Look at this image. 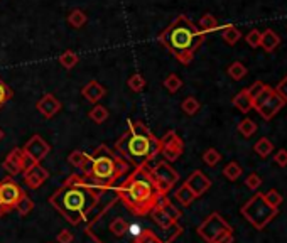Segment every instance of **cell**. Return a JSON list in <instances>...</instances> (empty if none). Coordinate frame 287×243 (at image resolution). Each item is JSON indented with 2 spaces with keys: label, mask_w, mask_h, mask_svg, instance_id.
Returning <instances> with one entry per match:
<instances>
[{
  "label": "cell",
  "mask_w": 287,
  "mask_h": 243,
  "mask_svg": "<svg viewBox=\"0 0 287 243\" xmlns=\"http://www.w3.org/2000/svg\"><path fill=\"white\" fill-rule=\"evenodd\" d=\"M281 44V36L277 34L274 29H265L262 32V39H260V48H262L265 53H274Z\"/></svg>",
  "instance_id": "18"
},
{
  "label": "cell",
  "mask_w": 287,
  "mask_h": 243,
  "mask_svg": "<svg viewBox=\"0 0 287 243\" xmlns=\"http://www.w3.org/2000/svg\"><path fill=\"white\" fill-rule=\"evenodd\" d=\"M272 93H274V88H272V86H267V88H265L264 91L260 93V95L254 100V108H259L260 105H264L265 101H267L269 98H271Z\"/></svg>",
  "instance_id": "43"
},
{
  "label": "cell",
  "mask_w": 287,
  "mask_h": 243,
  "mask_svg": "<svg viewBox=\"0 0 287 243\" xmlns=\"http://www.w3.org/2000/svg\"><path fill=\"white\" fill-rule=\"evenodd\" d=\"M242 215L245 216V220L255 230H264L277 215H279V210L272 208L271 204L265 201L262 193H257L254 198H250L242 206Z\"/></svg>",
  "instance_id": "6"
},
{
  "label": "cell",
  "mask_w": 287,
  "mask_h": 243,
  "mask_svg": "<svg viewBox=\"0 0 287 243\" xmlns=\"http://www.w3.org/2000/svg\"><path fill=\"white\" fill-rule=\"evenodd\" d=\"M199 108H201V103H199L198 100H196L194 96H188V98H184V100L181 101V110L186 115H190V117H192V115L198 113Z\"/></svg>",
  "instance_id": "34"
},
{
  "label": "cell",
  "mask_w": 287,
  "mask_h": 243,
  "mask_svg": "<svg viewBox=\"0 0 287 243\" xmlns=\"http://www.w3.org/2000/svg\"><path fill=\"white\" fill-rule=\"evenodd\" d=\"M184 184L194 193L196 198H199V196H203L209 187H211V179H209L203 170L198 169V170H192L190 176H188V179L184 181Z\"/></svg>",
  "instance_id": "14"
},
{
  "label": "cell",
  "mask_w": 287,
  "mask_h": 243,
  "mask_svg": "<svg viewBox=\"0 0 287 243\" xmlns=\"http://www.w3.org/2000/svg\"><path fill=\"white\" fill-rule=\"evenodd\" d=\"M284 106H286V101L282 100V98L276 93V89H274L271 98H269L264 105H260L259 108H255V110L259 112V115L264 118V120H272V118L276 117V115L279 113Z\"/></svg>",
  "instance_id": "16"
},
{
  "label": "cell",
  "mask_w": 287,
  "mask_h": 243,
  "mask_svg": "<svg viewBox=\"0 0 287 243\" xmlns=\"http://www.w3.org/2000/svg\"><path fill=\"white\" fill-rule=\"evenodd\" d=\"M198 29H199L201 32L204 34V36H206V34H209V32L220 31V29H221V25L218 24L216 17L213 15V14H204V15L199 19V22H198Z\"/></svg>",
  "instance_id": "24"
},
{
  "label": "cell",
  "mask_w": 287,
  "mask_h": 243,
  "mask_svg": "<svg viewBox=\"0 0 287 243\" xmlns=\"http://www.w3.org/2000/svg\"><path fill=\"white\" fill-rule=\"evenodd\" d=\"M225 232H233V228H231L228 221L216 211L211 213L198 227V235L206 243H213L218 237L223 235Z\"/></svg>",
  "instance_id": "8"
},
{
  "label": "cell",
  "mask_w": 287,
  "mask_h": 243,
  "mask_svg": "<svg viewBox=\"0 0 287 243\" xmlns=\"http://www.w3.org/2000/svg\"><path fill=\"white\" fill-rule=\"evenodd\" d=\"M254 151L257 152V156H260L262 159H267L269 156L274 152V144H272V140L271 139H267V137H262V139H259L255 142V146H254Z\"/></svg>",
  "instance_id": "26"
},
{
  "label": "cell",
  "mask_w": 287,
  "mask_h": 243,
  "mask_svg": "<svg viewBox=\"0 0 287 243\" xmlns=\"http://www.w3.org/2000/svg\"><path fill=\"white\" fill-rule=\"evenodd\" d=\"M237 129L240 132V135H243L245 139H248V137H252V135L255 134L259 127H257V123L252 120V118H243V120H240Z\"/></svg>",
  "instance_id": "33"
},
{
  "label": "cell",
  "mask_w": 287,
  "mask_h": 243,
  "mask_svg": "<svg viewBox=\"0 0 287 243\" xmlns=\"http://www.w3.org/2000/svg\"><path fill=\"white\" fill-rule=\"evenodd\" d=\"M156 206L159 208V210L164 211L171 220L176 221V223L181 220L183 213L178 210V206H174V203H171V199L168 198V196H162V198H159V201H157Z\"/></svg>",
  "instance_id": "22"
},
{
  "label": "cell",
  "mask_w": 287,
  "mask_h": 243,
  "mask_svg": "<svg viewBox=\"0 0 287 243\" xmlns=\"http://www.w3.org/2000/svg\"><path fill=\"white\" fill-rule=\"evenodd\" d=\"M220 161H221V154L216 151L215 147H209L203 152V162L206 165H209V167H215Z\"/></svg>",
  "instance_id": "36"
},
{
  "label": "cell",
  "mask_w": 287,
  "mask_h": 243,
  "mask_svg": "<svg viewBox=\"0 0 287 243\" xmlns=\"http://www.w3.org/2000/svg\"><path fill=\"white\" fill-rule=\"evenodd\" d=\"M174 199L179 204H183V206H191V204L194 203L196 196L186 184H183L174 191Z\"/></svg>",
  "instance_id": "25"
},
{
  "label": "cell",
  "mask_w": 287,
  "mask_h": 243,
  "mask_svg": "<svg viewBox=\"0 0 287 243\" xmlns=\"http://www.w3.org/2000/svg\"><path fill=\"white\" fill-rule=\"evenodd\" d=\"M151 170V177H152V182L156 186L157 193L162 196H168L171 193V189H174V186L178 184L179 181V174L169 162L166 161H161V162H156L152 167H149Z\"/></svg>",
  "instance_id": "7"
},
{
  "label": "cell",
  "mask_w": 287,
  "mask_h": 243,
  "mask_svg": "<svg viewBox=\"0 0 287 243\" xmlns=\"http://www.w3.org/2000/svg\"><path fill=\"white\" fill-rule=\"evenodd\" d=\"M221 39L225 41V44L235 46L240 39H242V31L233 24L221 25Z\"/></svg>",
  "instance_id": "23"
},
{
  "label": "cell",
  "mask_w": 287,
  "mask_h": 243,
  "mask_svg": "<svg viewBox=\"0 0 287 243\" xmlns=\"http://www.w3.org/2000/svg\"><path fill=\"white\" fill-rule=\"evenodd\" d=\"M7 215V211L5 210H3V208L2 206H0V218H2V216H5Z\"/></svg>",
  "instance_id": "48"
},
{
  "label": "cell",
  "mask_w": 287,
  "mask_h": 243,
  "mask_svg": "<svg viewBox=\"0 0 287 243\" xmlns=\"http://www.w3.org/2000/svg\"><path fill=\"white\" fill-rule=\"evenodd\" d=\"M226 73H228V76L233 81H240V80H243L247 76L248 70L242 61H233L228 68H226Z\"/></svg>",
  "instance_id": "27"
},
{
  "label": "cell",
  "mask_w": 287,
  "mask_h": 243,
  "mask_svg": "<svg viewBox=\"0 0 287 243\" xmlns=\"http://www.w3.org/2000/svg\"><path fill=\"white\" fill-rule=\"evenodd\" d=\"M151 215V218H152V221L154 223L157 225L159 228H162V230H171V228H178V223H176L174 220H171L168 215H166L164 211L162 210H159V208H154V210L149 213Z\"/></svg>",
  "instance_id": "21"
},
{
  "label": "cell",
  "mask_w": 287,
  "mask_h": 243,
  "mask_svg": "<svg viewBox=\"0 0 287 243\" xmlns=\"http://www.w3.org/2000/svg\"><path fill=\"white\" fill-rule=\"evenodd\" d=\"M243 174L242 165L238 164L237 161H231L223 167V176L228 179V181H237V179Z\"/></svg>",
  "instance_id": "32"
},
{
  "label": "cell",
  "mask_w": 287,
  "mask_h": 243,
  "mask_svg": "<svg viewBox=\"0 0 287 243\" xmlns=\"http://www.w3.org/2000/svg\"><path fill=\"white\" fill-rule=\"evenodd\" d=\"M264 198H265V201L271 204L272 208H276V210H279V206L282 204V196L279 194V191H276V189H271L269 193H265Z\"/></svg>",
  "instance_id": "39"
},
{
  "label": "cell",
  "mask_w": 287,
  "mask_h": 243,
  "mask_svg": "<svg viewBox=\"0 0 287 243\" xmlns=\"http://www.w3.org/2000/svg\"><path fill=\"white\" fill-rule=\"evenodd\" d=\"M105 93H106V89L103 88V84H100L96 80L88 81V83L81 88V95H83L90 103H93V105H96L98 101L105 96Z\"/></svg>",
  "instance_id": "17"
},
{
  "label": "cell",
  "mask_w": 287,
  "mask_h": 243,
  "mask_svg": "<svg viewBox=\"0 0 287 243\" xmlns=\"http://www.w3.org/2000/svg\"><path fill=\"white\" fill-rule=\"evenodd\" d=\"M3 137H5V134H3V130L0 129V142H2V140H3Z\"/></svg>",
  "instance_id": "49"
},
{
  "label": "cell",
  "mask_w": 287,
  "mask_h": 243,
  "mask_svg": "<svg viewBox=\"0 0 287 243\" xmlns=\"http://www.w3.org/2000/svg\"><path fill=\"white\" fill-rule=\"evenodd\" d=\"M260 39H262V32H260L259 29H252V31L247 32V36H245L247 44L250 46L252 49L260 48Z\"/></svg>",
  "instance_id": "38"
},
{
  "label": "cell",
  "mask_w": 287,
  "mask_h": 243,
  "mask_svg": "<svg viewBox=\"0 0 287 243\" xmlns=\"http://www.w3.org/2000/svg\"><path fill=\"white\" fill-rule=\"evenodd\" d=\"M127 84H128V88H130L132 91L139 93V91H142V89L145 88V80H144V76L140 75V73H134V75L130 76V78H128Z\"/></svg>",
  "instance_id": "37"
},
{
  "label": "cell",
  "mask_w": 287,
  "mask_h": 243,
  "mask_svg": "<svg viewBox=\"0 0 287 243\" xmlns=\"http://www.w3.org/2000/svg\"><path fill=\"white\" fill-rule=\"evenodd\" d=\"M14 210L19 213L20 216H27L29 213H31L34 210V201H32V198H29V194L27 193H24L22 194V198L17 201L15 204V208Z\"/></svg>",
  "instance_id": "30"
},
{
  "label": "cell",
  "mask_w": 287,
  "mask_h": 243,
  "mask_svg": "<svg viewBox=\"0 0 287 243\" xmlns=\"http://www.w3.org/2000/svg\"><path fill=\"white\" fill-rule=\"evenodd\" d=\"M58 61H59V65L64 68V70H73V68L78 65L80 58H78V54H76L75 51L68 49V51H64L61 56L58 58Z\"/></svg>",
  "instance_id": "29"
},
{
  "label": "cell",
  "mask_w": 287,
  "mask_h": 243,
  "mask_svg": "<svg viewBox=\"0 0 287 243\" xmlns=\"http://www.w3.org/2000/svg\"><path fill=\"white\" fill-rule=\"evenodd\" d=\"M108 110H106V106H103V105H95L93 106L92 110L88 112V118L92 122H95V123H103L106 118H108Z\"/></svg>",
  "instance_id": "31"
},
{
  "label": "cell",
  "mask_w": 287,
  "mask_h": 243,
  "mask_svg": "<svg viewBox=\"0 0 287 243\" xmlns=\"http://www.w3.org/2000/svg\"><path fill=\"white\" fill-rule=\"evenodd\" d=\"M162 86L168 89L169 93H176V91H179V89L183 88V80L179 78L176 73H171V75L166 76L164 81H162Z\"/></svg>",
  "instance_id": "35"
},
{
  "label": "cell",
  "mask_w": 287,
  "mask_h": 243,
  "mask_svg": "<svg viewBox=\"0 0 287 243\" xmlns=\"http://www.w3.org/2000/svg\"><path fill=\"white\" fill-rule=\"evenodd\" d=\"M56 240L58 243H73L75 242V235H73L70 230H61V232L58 233Z\"/></svg>",
  "instance_id": "46"
},
{
  "label": "cell",
  "mask_w": 287,
  "mask_h": 243,
  "mask_svg": "<svg viewBox=\"0 0 287 243\" xmlns=\"http://www.w3.org/2000/svg\"><path fill=\"white\" fill-rule=\"evenodd\" d=\"M10 98H12V89L7 86L5 81L0 78V108H2Z\"/></svg>",
  "instance_id": "40"
},
{
  "label": "cell",
  "mask_w": 287,
  "mask_h": 243,
  "mask_svg": "<svg viewBox=\"0 0 287 243\" xmlns=\"http://www.w3.org/2000/svg\"><path fill=\"white\" fill-rule=\"evenodd\" d=\"M274 89H276L277 95H279L282 100H284L286 103H287V76H284V78L279 81V84H277V86L274 88Z\"/></svg>",
  "instance_id": "44"
},
{
  "label": "cell",
  "mask_w": 287,
  "mask_h": 243,
  "mask_svg": "<svg viewBox=\"0 0 287 243\" xmlns=\"http://www.w3.org/2000/svg\"><path fill=\"white\" fill-rule=\"evenodd\" d=\"M22 151H24L25 157H27L31 164H39V162H42V161L46 159V157L49 156L51 146L41 137V135L36 134V135H32V137L24 144Z\"/></svg>",
  "instance_id": "11"
},
{
  "label": "cell",
  "mask_w": 287,
  "mask_h": 243,
  "mask_svg": "<svg viewBox=\"0 0 287 243\" xmlns=\"http://www.w3.org/2000/svg\"><path fill=\"white\" fill-rule=\"evenodd\" d=\"M231 103L237 110H240L242 113H248L250 110H254V101H252L250 95H248L247 88L240 89L237 95L233 96V100H231Z\"/></svg>",
  "instance_id": "19"
},
{
  "label": "cell",
  "mask_w": 287,
  "mask_h": 243,
  "mask_svg": "<svg viewBox=\"0 0 287 243\" xmlns=\"http://www.w3.org/2000/svg\"><path fill=\"white\" fill-rule=\"evenodd\" d=\"M112 189L117 194L118 201L134 216H147L161 198L152 182L149 165L135 167L122 184L113 186Z\"/></svg>",
  "instance_id": "3"
},
{
  "label": "cell",
  "mask_w": 287,
  "mask_h": 243,
  "mask_svg": "<svg viewBox=\"0 0 287 243\" xmlns=\"http://www.w3.org/2000/svg\"><path fill=\"white\" fill-rule=\"evenodd\" d=\"M269 86V84H265L264 83V81H255V83L254 84H252V86H248L247 88V91H248V95H250V98H252V101H254L255 100V98L257 96H259L260 95V93H262L264 91V89L265 88H267Z\"/></svg>",
  "instance_id": "41"
},
{
  "label": "cell",
  "mask_w": 287,
  "mask_h": 243,
  "mask_svg": "<svg viewBox=\"0 0 287 243\" xmlns=\"http://www.w3.org/2000/svg\"><path fill=\"white\" fill-rule=\"evenodd\" d=\"M204 37L206 36L191 19L186 15H178L168 27L162 29L157 39L181 65H190Z\"/></svg>",
  "instance_id": "4"
},
{
  "label": "cell",
  "mask_w": 287,
  "mask_h": 243,
  "mask_svg": "<svg viewBox=\"0 0 287 243\" xmlns=\"http://www.w3.org/2000/svg\"><path fill=\"white\" fill-rule=\"evenodd\" d=\"M128 162L122 157H118L115 152L110 151L106 146H98L92 156H90V164L83 177L87 179L92 186H95L100 193L112 189L115 182L118 181L123 174L128 172Z\"/></svg>",
  "instance_id": "5"
},
{
  "label": "cell",
  "mask_w": 287,
  "mask_h": 243,
  "mask_svg": "<svg viewBox=\"0 0 287 243\" xmlns=\"http://www.w3.org/2000/svg\"><path fill=\"white\" fill-rule=\"evenodd\" d=\"M68 24L71 25L73 29H81L85 24L88 22V17L85 14L83 10H80V8H75V10H71L70 14H68Z\"/></svg>",
  "instance_id": "28"
},
{
  "label": "cell",
  "mask_w": 287,
  "mask_h": 243,
  "mask_svg": "<svg viewBox=\"0 0 287 243\" xmlns=\"http://www.w3.org/2000/svg\"><path fill=\"white\" fill-rule=\"evenodd\" d=\"M61 106H63L61 101H59L53 93H46V95H42L36 103L37 112H39L44 118L56 117V115L59 113V110H61Z\"/></svg>",
  "instance_id": "15"
},
{
  "label": "cell",
  "mask_w": 287,
  "mask_h": 243,
  "mask_svg": "<svg viewBox=\"0 0 287 243\" xmlns=\"http://www.w3.org/2000/svg\"><path fill=\"white\" fill-rule=\"evenodd\" d=\"M68 162L73 165V167H76V169H80L81 172H87V169H88V164H90V154H87V152H83V151H73L70 156H68ZM81 174V176H83Z\"/></svg>",
  "instance_id": "20"
},
{
  "label": "cell",
  "mask_w": 287,
  "mask_h": 243,
  "mask_svg": "<svg viewBox=\"0 0 287 243\" xmlns=\"http://www.w3.org/2000/svg\"><path fill=\"white\" fill-rule=\"evenodd\" d=\"M25 191L14 181V177L7 176L0 181V206L7 213L15 208L17 201L22 198Z\"/></svg>",
  "instance_id": "9"
},
{
  "label": "cell",
  "mask_w": 287,
  "mask_h": 243,
  "mask_svg": "<svg viewBox=\"0 0 287 243\" xmlns=\"http://www.w3.org/2000/svg\"><path fill=\"white\" fill-rule=\"evenodd\" d=\"M159 140H161V156L164 157L166 162H174L183 156L184 142L174 130H169L168 134Z\"/></svg>",
  "instance_id": "10"
},
{
  "label": "cell",
  "mask_w": 287,
  "mask_h": 243,
  "mask_svg": "<svg viewBox=\"0 0 287 243\" xmlns=\"http://www.w3.org/2000/svg\"><path fill=\"white\" fill-rule=\"evenodd\" d=\"M29 164H31V162H29V159L25 157L22 147H15V149H12V151L7 154L5 159H3L2 167L8 176L14 177V176L22 174Z\"/></svg>",
  "instance_id": "12"
},
{
  "label": "cell",
  "mask_w": 287,
  "mask_h": 243,
  "mask_svg": "<svg viewBox=\"0 0 287 243\" xmlns=\"http://www.w3.org/2000/svg\"><path fill=\"white\" fill-rule=\"evenodd\" d=\"M22 174H24V184L29 189H39L49 179V170L42 167L41 164H29Z\"/></svg>",
  "instance_id": "13"
},
{
  "label": "cell",
  "mask_w": 287,
  "mask_h": 243,
  "mask_svg": "<svg viewBox=\"0 0 287 243\" xmlns=\"http://www.w3.org/2000/svg\"><path fill=\"white\" fill-rule=\"evenodd\" d=\"M233 240H235V238H233V232H225L223 235L218 237L213 243H233Z\"/></svg>",
  "instance_id": "47"
},
{
  "label": "cell",
  "mask_w": 287,
  "mask_h": 243,
  "mask_svg": "<svg viewBox=\"0 0 287 243\" xmlns=\"http://www.w3.org/2000/svg\"><path fill=\"white\" fill-rule=\"evenodd\" d=\"M260 184H262V177L259 176L257 172H250L248 176L245 177V186L248 187V189H259Z\"/></svg>",
  "instance_id": "42"
},
{
  "label": "cell",
  "mask_w": 287,
  "mask_h": 243,
  "mask_svg": "<svg viewBox=\"0 0 287 243\" xmlns=\"http://www.w3.org/2000/svg\"><path fill=\"white\" fill-rule=\"evenodd\" d=\"M101 193L80 174H71L64 184L54 191L49 204L73 227L80 225L96 208Z\"/></svg>",
  "instance_id": "1"
},
{
  "label": "cell",
  "mask_w": 287,
  "mask_h": 243,
  "mask_svg": "<svg viewBox=\"0 0 287 243\" xmlns=\"http://www.w3.org/2000/svg\"><path fill=\"white\" fill-rule=\"evenodd\" d=\"M115 154L128 165H149L161 154V140L140 120H128L127 130L115 142Z\"/></svg>",
  "instance_id": "2"
},
{
  "label": "cell",
  "mask_w": 287,
  "mask_h": 243,
  "mask_svg": "<svg viewBox=\"0 0 287 243\" xmlns=\"http://www.w3.org/2000/svg\"><path fill=\"white\" fill-rule=\"evenodd\" d=\"M274 162L279 167H287V149H279V152L274 156Z\"/></svg>",
  "instance_id": "45"
}]
</instances>
